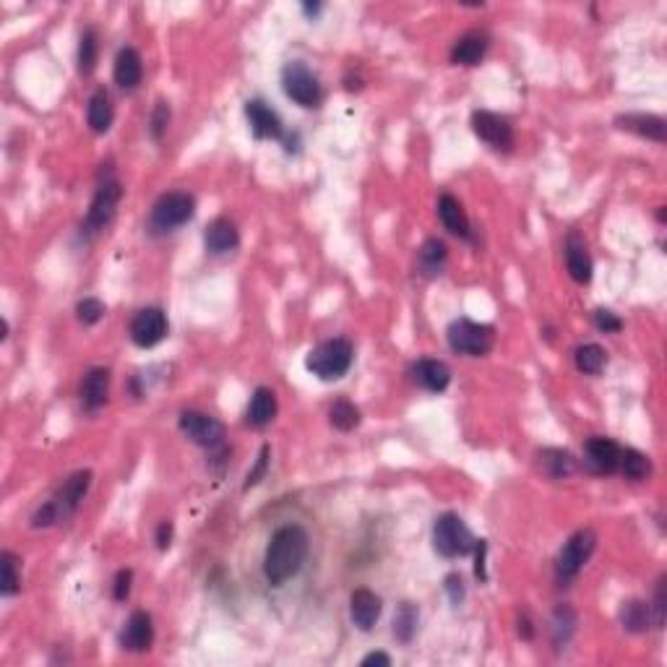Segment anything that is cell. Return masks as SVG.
I'll return each instance as SVG.
<instances>
[{
    "label": "cell",
    "mask_w": 667,
    "mask_h": 667,
    "mask_svg": "<svg viewBox=\"0 0 667 667\" xmlns=\"http://www.w3.org/2000/svg\"><path fill=\"white\" fill-rule=\"evenodd\" d=\"M308 532L298 524H284L269 537V545L264 553V577L272 587H282L284 581L298 577L308 558Z\"/></svg>",
    "instance_id": "1"
},
{
    "label": "cell",
    "mask_w": 667,
    "mask_h": 667,
    "mask_svg": "<svg viewBox=\"0 0 667 667\" xmlns=\"http://www.w3.org/2000/svg\"><path fill=\"white\" fill-rule=\"evenodd\" d=\"M89 487H91L89 469H79V472H73V475H71V477H68L61 487H58V493H55L50 501H45V503H42V506L31 514V527H34V529H47V527H53V524H58V521L71 519V516L81 509V503H84V498H87Z\"/></svg>",
    "instance_id": "2"
},
{
    "label": "cell",
    "mask_w": 667,
    "mask_h": 667,
    "mask_svg": "<svg viewBox=\"0 0 667 667\" xmlns=\"http://www.w3.org/2000/svg\"><path fill=\"white\" fill-rule=\"evenodd\" d=\"M355 360V347L350 339H326L321 344H316L308 358H305V367L318 378V381H339L342 376H347V370L352 367Z\"/></svg>",
    "instance_id": "3"
},
{
    "label": "cell",
    "mask_w": 667,
    "mask_h": 667,
    "mask_svg": "<svg viewBox=\"0 0 667 667\" xmlns=\"http://www.w3.org/2000/svg\"><path fill=\"white\" fill-rule=\"evenodd\" d=\"M196 214V198L185 190H170L156 198L149 214V232L152 235H170Z\"/></svg>",
    "instance_id": "4"
},
{
    "label": "cell",
    "mask_w": 667,
    "mask_h": 667,
    "mask_svg": "<svg viewBox=\"0 0 667 667\" xmlns=\"http://www.w3.org/2000/svg\"><path fill=\"white\" fill-rule=\"evenodd\" d=\"M446 342L456 355L464 358H483L495 344V332L487 324H477L469 318H456L446 329Z\"/></svg>",
    "instance_id": "5"
},
{
    "label": "cell",
    "mask_w": 667,
    "mask_h": 667,
    "mask_svg": "<svg viewBox=\"0 0 667 667\" xmlns=\"http://www.w3.org/2000/svg\"><path fill=\"white\" fill-rule=\"evenodd\" d=\"M477 545V540L472 537L469 527L464 524V519L456 514H441L433 524V547L438 555L443 558H461L467 553H472Z\"/></svg>",
    "instance_id": "6"
},
{
    "label": "cell",
    "mask_w": 667,
    "mask_h": 667,
    "mask_svg": "<svg viewBox=\"0 0 667 667\" xmlns=\"http://www.w3.org/2000/svg\"><path fill=\"white\" fill-rule=\"evenodd\" d=\"M282 89L284 94L300 105V107H318L324 102V87L318 81V76L300 61L287 63L282 68Z\"/></svg>",
    "instance_id": "7"
},
{
    "label": "cell",
    "mask_w": 667,
    "mask_h": 667,
    "mask_svg": "<svg viewBox=\"0 0 667 667\" xmlns=\"http://www.w3.org/2000/svg\"><path fill=\"white\" fill-rule=\"evenodd\" d=\"M597 547V535L592 529H578L569 537V543L561 547L555 561V577L561 584H569L581 574V569L589 563L592 553Z\"/></svg>",
    "instance_id": "8"
},
{
    "label": "cell",
    "mask_w": 667,
    "mask_h": 667,
    "mask_svg": "<svg viewBox=\"0 0 667 667\" xmlns=\"http://www.w3.org/2000/svg\"><path fill=\"white\" fill-rule=\"evenodd\" d=\"M121 198H122L121 181H115V178H105V181L99 182V188H97V193H94V198H91L89 212H87L84 222H81V232H87V235H97V232H102V230L113 222V216H115V209H118Z\"/></svg>",
    "instance_id": "9"
},
{
    "label": "cell",
    "mask_w": 667,
    "mask_h": 667,
    "mask_svg": "<svg viewBox=\"0 0 667 667\" xmlns=\"http://www.w3.org/2000/svg\"><path fill=\"white\" fill-rule=\"evenodd\" d=\"M181 430L182 435L188 441H193L196 446L201 449H209V452H216L224 446V425L219 423L212 415H204V412H196V409H188L181 415Z\"/></svg>",
    "instance_id": "10"
},
{
    "label": "cell",
    "mask_w": 667,
    "mask_h": 667,
    "mask_svg": "<svg viewBox=\"0 0 667 667\" xmlns=\"http://www.w3.org/2000/svg\"><path fill=\"white\" fill-rule=\"evenodd\" d=\"M472 131L475 136L487 144L490 149L495 152H511L514 147V128L511 122L495 113H487V110H475L472 113Z\"/></svg>",
    "instance_id": "11"
},
{
    "label": "cell",
    "mask_w": 667,
    "mask_h": 667,
    "mask_svg": "<svg viewBox=\"0 0 667 667\" xmlns=\"http://www.w3.org/2000/svg\"><path fill=\"white\" fill-rule=\"evenodd\" d=\"M131 342L141 350H152L167 336V316L162 308H141L131 321Z\"/></svg>",
    "instance_id": "12"
},
{
    "label": "cell",
    "mask_w": 667,
    "mask_h": 667,
    "mask_svg": "<svg viewBox=\"0 0 667 667\" xmlns=\"http://www.w3.org/2000/svg\"><path fill=\"white\" fill-rule=\"evenodd\" d=\"M618 459H621V446L605 435H595L584 443V464L595 475H615Z\"/></svg>",
    "instance_id": "13"
},
{
    "label": "cell",
    "mask_w": 667,
    "mask_h": 667,
    "mask_svg": "<svg viewBox=\"0 0 667 667\" xmlns=\"http://www.w3.org/2000/svg\"><path fill=\"white\" fill-rule=\"evenodd\" d=\"M245 118L250 125V133L256 139H282V121L264 99H248L245 102Z\"/></svg>",
    "instance_id": "14"
},
{
    "label": "cell",
    "mask_w": 667,
    "mask_h": 667,
    "mask_svg": "<svg viewBox=\"0 0 667 667\" xmlns=\"http://www.w3.org/2000/svg\"><path fill=\"white\" fill-rule=\"evenodd\" d=\"M412 381L420 389L430 392V394H441L452 384V370H449V365L443 363V360L423 358V360H418V363L412 365Z\"/></svg>",
    "instance_id": "15"
},
{
    "label": "cell",
    "mask_w": 667,
    "mask_h": 667,
    "mask_svg": "<svg viewBox=\"0 0 667 667\" xmlns=\"http://www.w3.org/2000/svg\"><path fill=\"white\" fill-rule=\"evenodd\" d=\"M381 610H384V605H381V597L376 592H370L365 587L352 592V597H350V618H352V623L360 631H370L378 623Z\"/></svg>",
    "instance_id": "16"
},
{
    "label": "cell",
    "mask_w": 667,
    "mask_h": 667,
    "mask_svg": "<svg viewBox=\"0 0 667 667\" xmlns=\"http://www.w3.org/2000/svg\"><path fill=\"white\" fill-rule=\"evenodd\" d=\"M79 396L87 412H97L99 407H105L107 396H110V370L107 367H91L87 376L81 378L79 386Z\"/></svg>",
    "instance_id": "17"
},
{
    "label": "cell",
    "mask_w": 667,
    "mask_h": 667,
    "mask_svg": "<svg viewBox=\"0 0 667 667\" xmlns=\"http://www.w3.org/2000/svg\"><path fill=\"white\" fill-rule=\"evenodd\" d=\"M487 47H490V37H487L485 31H467V34H461L456 39L454 47H452V63L454 65H467V68L480 65L483 58H485Z\"/></svg>",
    "instance_id": "18"
},
{
    "label": "cell",
    "mask_w": 667,
    "mask_h": 667,
    "mask_svg": "<svg viewBox=\"0 0 667 667\" xmlns=\"http://www.w3.org/2000/svg\"><path fill=\"white\" fill-rule=\"evenodd\" d=\"M113 76H115V84L122 91L139 89V84L144 79V61H141L136 47H121L118 50L115 65H113Z\"/></svg>",
    "instance_id": "19"
},
{
    "label": "cell",
    "mask_w": 667,
    "mask_h": 667,
    "mask_svg": "<svg viewBox=\"0 0 667 667\" xmlns=\"http://www.w3.org/2000/svg\"><path fill=\"white\" fill-rule=\"evenodd\" d=\"M154 641V626H152V615L144 612V610H136L125 629L121 634V646L128 649V652H147L152 646Z\"/></svg>",
    "instance_id": "20"
},
{
    "label": "cell",
    "mask_w": 667,
    "mask_h": 667,
    "mask_svg": "<svg viewBox=\"0 0 667 667\" xmlns=\"http://www.w3.org/2000/svg\"><path fill=\"white\" fill-rule=\"evenodd\" d=\"M615 125H618L621 131L637 133L641 139H649V141H657V144H663L667 139V122L665 118H660V115L629 113V115H618V118H615Z\"/></svg>",
    "instance_id": "21"
},
{
    "label": "cell",
    "mask_w": 667,
    "mask_h": 667,
    "mask_svg": "<svg viewBox=\"0 0 667 667\" xmlns=\"http://www.w3.org/2000/svg\"><path fill=\"white\" fill-rule=\"evenodd\" d=\"M241 243V232L235 227L232 219L227 216H216L212 224L207 227L204 232V245L212 256H224V253H232Z\"/></svg>",
    "instance_id": "22"
},
{
    "label": "cell",
    "mask_w": 667,
    "mask_h": 667,
    "mask_svg": "<svg viewBox=\"0 0 667 667\" xmlns=\"http://www.w3.org/2000/svg\"><path fill=\"white\" fill-rule=\"evenodd\" d=\"M438 216H441L443 227H446L452 235L461 238V241H472V224H469V216H467V212H464L461 201L454 198L452 193H443V196L438 198Z\"/></svg>",
    "instance_id": "23"
},
{
    "label": "cell",
    "mask_w": 667,
    "mask_h": 667,
    "mask_svg": "<svg viewBox=\"0 0 667 667\" xmlns=\"http://www.w3.org/2000/svg\"><path fill=\"white\" fill-rule=\"evenodd\" d=\"M566 269L577 284H589L592 282V258L587 243L578 232H571L566 241Z\"/></svg>",
    "instance_id": "24"
},
{
    "label": "cell",
    "mask_w": 667,
    "mask_h": 667,
    "mask_svg": "<svg viewBox=\"0 0 667 667\" xmlns=\"http://www.w3.org/2000/svg\"><path fill=\"white\" fill-rule=\"evenodd\" d=\"M113 118H115V107H113V99H110V91L105 87L94 91L89 97V105H87V122L94 133H107L110 125H113Z\"/></svg>",
    "instance_id": "25"
},
{
    "label": "cell",
    "mask_w": 667,
    "mask_h": 667,
    "mask_svg": "<svg viewBox=\"0 0 667 667\" xmlns=\"http://www.w3.org/2000/svg\"><path fill=\"white\" fill-rule=\"evenodd\" d=\"M446 261H449V250H446L443 241H438V238L425 241L420 253H418V266H420L423 276H427V279L441 276L443 269H446Z\"/></svg>",
    "instance_id": "26"
},
{
    "label": "cell",
    "mask_w": 667,
    "mask_h": 667,
    "mask_svg": "<svg viewBox=\"0 0 667 667\" xmlns=\"http://www.w3.org/2000/svg\"><path fill=\"white\" fill-rule=\"evenodd\" d=\"M274 418H276V394L266 386H258L250 396V404H248V425L266 427V425H272Z\"/></svg>",
    "instance_id": "27"
},
{
    "label": "cell",
    "mask_w": 667,
    "mask_h": 667,
    "mask_svg": "<svg viewBox=\"0 0 667 667\" xmlns=\"http://www.w3.org/2000/svg\"><path fill=\"white\" fill-rule=\"evenodd\" d=\"M540 467H543L547 477L566 480V477H571L577 472V459L569 452H563V449H545L540 454Z\"/></svg>",
    "instance_id": "28"
},
{
    "label": "cell",
    "mask_w": 667,
    "mask_h": 667,
    "mask_svg": "<svg viewBox=\"0 0 667 667\" xmlns=\"http://www.w3.org/2000/svg\"><path fill=\"white\" fill-rule=\"evenodd\" d=\"M652 472V461L649 456L641 454L637 449H621V459H618V475H623L629 483H641L646 480Z\"/></svg>",
    "instance_id": "29"
},
{
    "label": "cell",
    "mask_w": 667,
    "mask_h": 667,
    "mask_svg": "<svg viewBox=\"0 0 667 667\" xmlns=\"http://www.w3.org/2000/svg\"><path fill=\"white\" fill-rule=\"evenodd\" d=\"M621 623L629 634H644L652 623V607L641 600H629L621 607Z\"/></svg>",
    "instance_id": "30"
},
{
    "label": "cell",
    "mask_w": 667,
    "mask_h": 667,
    "mask_svg": "<svg viewBox=\"0 0 667 667\" xmlns=\"http://www.w3.org/2000/svg\"><path fill=\"white\" fill-rule=\"evenodd\" d=\"M418 623H420V610L412 603H401L396 607L394 615V637L401 644H409L415 634H418Z\"/></svg>",
    "instance_id": "31"
},
{
    "label": "cell",
    "mask_w": 667,
    "mask_h": 667,
    "mask_svg": "<svg viewBox=\"0 0 667 667\" xmlns=\"http://www.w3.org/2000/svg\"><path fill=\"white\" fill-rule=\"evenodd\" d=\"M574 363H577V367L584 373V376H597V373H603V367L607 365V352L600 347V344L589 342V344H581V347H577V352H574Z\"/></svg>",
    "instance_id": "32"
},
{
    "label": "cell",
    "mask_w": 667,
    "mask_h": 667,
    "mask_svg": "<svg viewBox=\"0 0 667 667\" xmlns=\"http://www.w3.org/2000/svg\"><path fill=\"white\" fill-rule=\"evenodd\" d=\"M97 58H99V37L97 31L87 27L79 37V55H76V63H79V73L81 76H89L91 71L97 68Z\"/></svg>",
    "instance_id": "33"
},
{
    "label": "cell",
    "mask_w": 667,
    "mask_h": 667,
    "mask_svg": "<svg viewBox=\"0 0 667 667\" xmlns=\"http://www.w3.org/2000/svg\"><path fill=\"white\" fill-rule=\"evenodd\" d=\"M329 423L342 433H350L360 425V409L350 399H336L329 409Z\"/></svg>",
    "instance_id": "34"
},
{
    "label": "cell",
    "mask_w": 667,
    "mask_h": 667,
    "mask_svg": "<svg viewBox=\"0 0 667 667\" xmlns=\"http://www.w3.org/2000/svg\"><path fill=\"white\" fill-rule=\"evenodd\" d=\"M0 569H3V581H0L3 597L19 595V589H21V571H19V558L11 550L0 553Z\"/></svg>",
    "instance_id": "35"
},
{
    "label": "cell",
    "mask_w": 667,
    "mask_h": 667,
    "mask_svg": "<svg viewBox=\"0 0 667 667\" xmlns=\"http://www.w3.org/2000/svg\"><path fill=\"white\" fill-rule=\"evenodd\" d=\"M577 631V612L569 605H558L553 612V641L555 646H566Z\"/></svg>",
    "instance_id": "36"
},
{
    "label": "cell",
    "mask_w": 667,
    "mask_h": 667,
    "mask_svg": "<svg viewBox=\"0 0 667 667\" xmlns=\"http://www.w3.org/2000/svg\"><path fill=\"white\" fill-rule=\"evenodd\" d=\"M167 125H170V105L165 99H159L154 105L152 118H149V133H152L154 141H162V136L167 133Z\"/></svg>",
    "instance_id": "37"
},
{
    "label": "cell",
    "mask_w": 667,
    "mask_h": 667,
    "mask_svg": "<svg viewBox=\"0 0 667 667\" xmlns=\"http://www.w3.org/2000/svg\"><path fill=\"white\" fill-rule=\"evenodd\" d=\"M102 316H105V305H102V300H97V298H84L81 303L76 305V318H79L84 326L99 324Z\"/></svg>",
    "instance_id": "38"
},
{
    "label": "cell",
    "mask_w": 667,
    "mask_h": 667,
    "mask_svg": "<svg viewBox=\"0 0 667 667\" xmlns=\"http://www.w3.org/2000/svg\"><path fill=\"white\" fill-rule=\"evenodd\" d=\"M269 464H272V446H264L261 449V454L256 459V464H253V469L248 472V477H245V490H250V487H256L264 477H266V472H269Z\"/></svg>",
    "instance_id": "39"
},
{
    "label": "cell",
    "mask_w": 667,
    "mask_h": 667,
    "mask_svg": "<svg viewBox=\"0 0 667 667\" xmlns=\"http://www.w3.org/2000/svg\"><path fill=\"white\" fill-rule=\"evenodd\" d=\"M592 318H595V326H597L600 332L618 334L623 329V321L618 318V313H612V310H607V308H597V310L592 313Z\"/></svg>",
    "instance_id": "40"
},
{
    "label": "cell",
    "mask_w": 667,
    "mask_h": 667,
    "mask_svg": "<svg viewBox=\"0 0 667 667\" xmlns=\"http://www.w3.org/2000/svg\"><path fill=\"white\" fill-rule=\"evenodd\" d=\"M649 607H652V623H654L657 629H663V626H665V607H667L665 577L657 581V589H654V605H649Z\"/></svg>",
    "instance_id": "41"
},
{
    "label": "cell",
    "mask_w": 667,
    "mask_h": 667,
    "mask_svg": "<svg viewBox=\"0 0 667 667\" xmlns=\"http://www.w3.org/2000/svg\"><path fill=\"white\" fill-rule=\"evenodd\" d=\"M131 587H133V571L131 569H121L115 574V581H113V600L115 603H125L128 595H131Z\"/></svg>",
    "instance_id": "42"
},
{
    "label": "cell",
    "mask_w": 667,
    "mask_h": 667,
    "mask_svg": "<svg viewBox=\"0 0 667 667\" xmlns=\"http://www.w3.org/2000/svg\"><path fill=\"white\" fill-rule=\"evenodd\" d=\"M443 589H446L452 605H461V603H464L467 589H464V578L459 577V574H449V577L443 578Z\"/></svg>",
    "instance_id": "43"
},
{
    "label": "cell",
    "mask_w": 667,
    "mask_h": 667,
    "mask_svg": "<svg viewBox=\"0 0 667 667\" xmlns=\"http://www.w3.org/2000/svg\"><path fill=\"white\" fill-rule=\"evenodd\" d=\"M173 532H175V527H173L170 519H165V521L156 527V537H154V540H156V547H159V550H167V547L173 545Z\"/></svg>",
    "instance_id": "44"
},
{
    "label": "cell",
    "mask_w": 667,
    "mask_h": 667,
    "mask_svg": "<svg viewBox=\"0 0 667 667\" xmlns=\"http://www.w3.org/2000/svg\"><path fill=\"white\" fill-rule=\"evenodd\" d=\"M475 550H477V566H475V577L480 578V581H485L487 574H485V540H477V545H475Z\"/></svg>",
    "instance_id": "45"
},
{
    "label": "cell",
    "mask_w": 667,
    "mask_h": 667,
    "mask_svg": "<svg viewBox=\"0 0 667 667\" xmlns=\"http://www.w3.org/2000/svg\"><path fill=\"white\" fill-rule=\"evenodd\" d=\"M363 667H370V665H384V667H392V657L389 654H384V652H370L367 657H363V663H360Z\"/></svg>",
    "instance_id": "46"
},
{
    "label": "cell",
    "mask_w": 667,
    "mask_h": 667,
    "mask_svg": "<svg viewBox=\"0 0 667 667\" xmlns=\"http://www.w3.org/2000/svg\"><path fill=\"white\" fill-rule=\"evenodd\" d=\"M519 637L527 638V641L535 637V626H532V621H529V615H527V612L519 618Z\"/></svg>",
    "instance_id": "47"
},
{
    "label": "cell",
    "mask_w": 667,
    "mask_h": 667,
    "mask_svg": "<svg viewBox=\"0 0 667 667\" xmlns=\"http://www.w3.org/2000/svg\"><path fill=\"white\" fill-rule=\"evenodd\" d=\"M321 8H324L321 3H303V13L305 16H310V19H313V16H318V13H321Z\"/></svg>",
    "instance_id": "48"
},
{
    "label": "cell",
    "mask_w": 667,
    "mask_h": 667,
    "mask_svg": "<svg viewBox=\"0 0 667 667\" xmlns=\"http://www.w3.org/2000/svg\"><path fill=\"white\" fill-rule=\"evenodd\" d=\"M657 219H660V222H665V207H660V209H657Z\"/></svg>",
    "instance_id": "49"
}]
</instances>
